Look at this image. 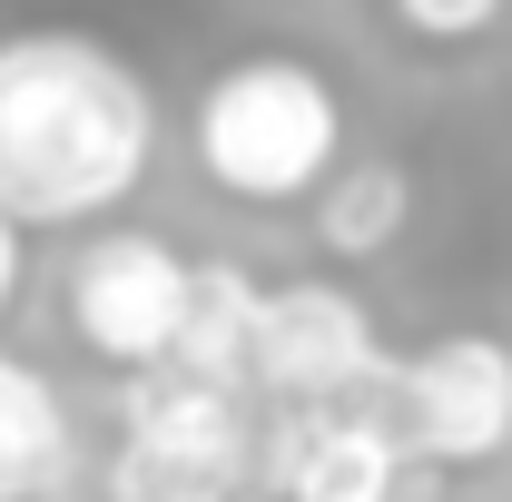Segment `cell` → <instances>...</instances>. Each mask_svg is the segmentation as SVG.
Listing matches in <instances>:
<instances>
[{
    "instance_id": "6da1fadb",
    "label": "cell",
    "mask_w": 512,
    "mask_h": 502,
    "mask_svg": "<svg viewBox=\"0 0 512 502\" xmlns=\"http://www.w3.org/2000/svg\"><path fill=\"white\" fill-rule=\"evenodd\" d=\"M148 89L99 40H10L0 50V217L10 227H69L138 188L148 168Z\"/></svg>"
},
{
    "instance_id": "7a4b0ae2",
    "label": "cell",
    "mask_w": 512,
    "mask_h": 502,
    "mask_svg": "<svg viewBox=\"0 0 512 502\" xmlns=\"http://www.w3.org/2000/svg\"><path fill=\"white\" fill-rule=\"evenodd\" d=\"M335 89L296 60H247L227 69L197 109V158L237 197H306L335 168Z\"/></svg>"
},
{
    "instance_id": "3957f363",
    "label": "cell",
    "mask_w": 512,
    "mask_h": 502,
    "mask_svg": "<svg viewBox=\"0 0 512 502\" xmlns=\"http://www.w3.org/2000/svg\"><path fill=\"white\" fill-rule=\"evenodd\" d=\"M365 375H375V315L345 286H276V296H256L247 384L286 394V404H335Z\"/></svg>"
},
{
    "instance_id": "277c9868",
    "label": "cell",
    "mask_w": 512,
    "mask_h": 502,
    "mask_svg": "<svg viewBox=\"0 0 512 502\" xmlns=\"http://www.w3.org/2000/svg\"><path fill=\"white\" fill-rule=\"evenodd\" d=\"M178 315H188V266H178V247H158L138 227L128 237H99V247L69 266V325L109 365H158L168 335H178Z\"/></svg>"
},
{
    "instance_id": "5b68a950",
    "label": "cell",
    "mask_w": 512,
    "mask_h": 502,
    "mask_svg": "<svg viewBox=\"0 0 512 502\" xmlns=\"http://www.w3.org/2000/svg\"><path fill=\"white\" fill-rule=\"evenodd\" d=\"M512 434V355L493 335H444L404 375V443L424 463H473Z\"/></svg>"
},
{
    "instance_id": "8992f818",
    "label": "cell",
    "mask_w": 512,
    "mask_h": 502,
    "mask_svg": "<svg viewBox=\"0 0 512 502\" xmlns=\"http://www.w3.org/2000/svg\"><path fill=\"white\" fill-rule=\"evenodd\" d=\"M394 463L404 443L375 414H335V404H296L266 443V473L286 502H394Z\"/></svg>"
},
{
    "instance_id": "52a82bcc",
    "label": "cell",
    "mask_w": 512,
    "mask_h": 502,
    "mask_svg": "<svg viewBox=\"0 0 512 502\" xmlns=\"http://www.w3.org/2000/svg\"><path fill=\"white\" fill-rule=\"evenodd\" d=\"M247 325H256V286L237 266H188V315L168 335L158 365H188L207 384H237L247 394Z\"/></svg>"
},
{
    "instance_id": "ba28073f",
    "label": "cell",
    "mask_w": 512,
    "mask_h": 502,
    "mask_svg": "<svg viewBox=\"0 0 512 502\" xmlns=\"http://www.w3.org/2000/svg\"><path fill=\"white\" fill-rule=\"evenodd\" d=\"M69 463V414L60 394L30 375L20 355H0V502H40Z\"/></svg>"
},
{
    "instance_id": "9c48e42d",
    "label": "cell",
    "mask_w": 512,
    "mask_h": 502,
    "mask_svg": "<svg viewBox=\"0 0 512 502\" xmlns=\"http://www.w3.org/2000/svg\"><path fill=\"white\" fill-rule=\"evenodd\" d=\"M247 483V453H207V443H138L109 463V502H227Z\"/></svg>"
},
{
    "instance_id": "30bf717a",
    "label": "cell",
    "mask_w": 512,
    "mask_h": 502,
    "mask_svg": "<svg viewBox=\"0 0 512 502\" xmlns=\"http://www.w3.org/2000/svg\"><path fill=\"white\" fill-rule=\"evenodd\" d=\"M404 207H414L404 168H345V178L325 188V247L335 256H375L384 237L404 227Z\"/></svg>"
},
{
    "instance_id": "8fae6325",
    "label": "cell",
    "mask_w": 512,
    "mask_h": 502,
    "mask_svg": "<svg viewBox=\"0 0 512 502\" xmlns=\"http://www.w3.org/2000/svg\"><path fill=\"white\" fill-rule=\"evenodd\" d=\"M394 10H404V20L424 30V40H463V30H483V20H493L503 0H394Z\"/></svg>"
},
{
    "instance_id": "7c38bea8",
    "label": "cell",
    "mask_w": 512,
    "mask_h": 502,
    "mask_svg": "<svg viewBox=\"0 0 512 502\" xmlns=\"http://www.w3.org/2000/svg\"><path fill=\"white\" fill-rule=\"evenodd\" d=\"M10 286H20V227L0 217V306H10Z\"/></svg>"
},
{
    "instance_id": "4fadbf2b",
    "label": "cell",
    "mask_w": 512,
    "mask_h": 502,
    "mask_svg": "<svg viewBox=\"0 0 512 502\" xmlns=\"http://www.w3.org/2000/svg\"><path fill=\"white\" fill-rule=\"evenodd\" d=\"M227 502H286V493H247V483H237V493H227Z\"/></svg>"
}]
</instances>
